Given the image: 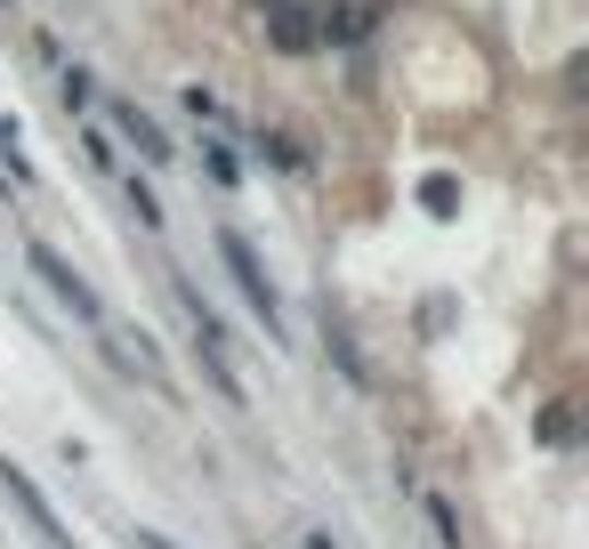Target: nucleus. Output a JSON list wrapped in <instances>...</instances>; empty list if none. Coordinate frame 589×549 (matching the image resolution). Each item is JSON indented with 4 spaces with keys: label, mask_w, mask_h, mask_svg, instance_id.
Masks as SVG:
<instances>
[{
    "label": "nucleus",
    "mask_w": 589,
    "mask_h": 549,
    "mask_svg": "<svg viewBox=\"0 0 589 549\" xmlns=\"http://www.w3.org/2000/svg\"><path fill=\"white\" fill-rule=\"evenodd\" d=\"M308 549H339V541H332V534H308Z\"/></svg>",
    "instance_id": "nucleus-9"
},
{
    "label": "nucleus",
    "mask_w": 589,
    "mask_h": 549,
    "mask_svg": "<svg viewBox=\"0 0 589 549\" xmlns=\"http://www.w3.org/2000/svg\"><path fill=\"white\" fill-rule=\"evenodd\" d=\"M130 541H137V549H178L170 534H154V525H137V534H130Z\"/></svg>",
    "instance_id": "nucleus-8"
},
{
    "label": "nucleus",
    "mask_w": 589,
    "mask_h": 549,
    "mask_svg": "<svg viewBox=\"0 0 589 549\" xmlns=\"http://www.w3.org/2000/svg\"><path fill=\"white\" fill-rule=\"evenodd\" d=\"M121 187H130V202H137V218H146V227L161 235V202H154V187H146V178H137V170L121 178Z\"/></svg>",
    "instance_id": "nucleus-7"
},
{
    "label": "nucleus",
    "mask_w": 589,
    "mask_h": 549,
    "mask_svg": "<svg viewBox=\"0 0 589 549\" xmlns=\"http://www.w3.org/2000/svg\"><path fill=\"white\" fill-rule=\"evenodd\" d=\"M202 170H211V187H242V162H235V146H218V138H202Z\"/></svg>",
    "instance_id": "nucleus-5"
},
{
    "label": "nucleus",
    "mask_w": 589,
    "mask_h": 549,
    "mask_svg": "<svg viewBox=\"0 0 589 549\" xmlns=\"http://www.w3.org/2000/svg\"><path fill=\"white\" fill-rule=\"evenodd\" d=\"M0 493H9L16 510H25V525H33V534L49 541V549H73V534H65V525L49 517V501H40V485H33L25 469H16V461H0Z\"/></svg>",
    "instance_id": "nucleus-3"
},
{
    "label": "nucleus",
    "mask_w": 589,
    "mask_h": 549,
    "mask_svg": "<svg viewBox=\"0 0 589 549\" xmlns=\"http://www.w3.org/2000/svg\"><path fill=\"white\" fill-rule=\"evenodd\" d=\"M218 259H227V275L242 283V308H251L259 323H267V339H283V299H275L267 267H259V259H251V242H242L235 227H218Z\"/></svg>",
    "instance_id": "nucleus-1"
},
{
    "label": "nucleus",
    "mask_w": 589,
    "mask_h": 549,
    "mask_svg": "<svg viewBox=\"0 0 589 549\" xmlns=\"http://www.w3.org/2000/svg\"><path fill=\"white\" fill-rule=\"evenodd\" d=\"M106 114H113V130H121V138H130V146H137V154H146V162H170V138H161V130H154V121H146V114H137V106H130V97H106Z\"/></svg>",
    "instance_id": "nucleus-4"
},
{
    "label": "nucleus",
    "mask_w": 589,
    "mask_h": 549,
    "mask_svg": "<svg viewBox=\"0 0 589 549\" xmlns=\"http://www.w3.org/2000/svg\"><path fill=\"white\" fill-rule=\"evenodd\" d=\"M25 267H33L40 283H49V291H57V299H65V308H73L81 323H89V332H97V323H106V308H97V291H89V283H81V275L65 267V259H57V251H49V242H25Z\"/></svg>",
    "instance_id": "nucleus-2"
},
{
    "label": "nucleus",
    "mask_w": 589,
    "mask_h": 549,
    "mask_svg": "<svg viewBox=\"0 0 589 549\" xmlns=\"http://www.w3.org/2000/svg\"><path fill=\"white\" fill-rule=\"evenodd\" d=\"M420 501H429V517H436L444 549H469V534H460V510H453V501H444V493H420Z\"/></svg>",
    "instance_id": "nucleus-6"
}]
</instances>
